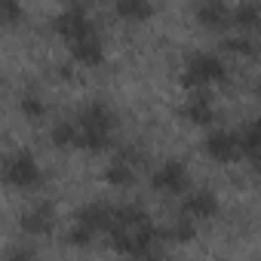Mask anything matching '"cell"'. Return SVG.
<instances>
[{"label": "cell", "instance_id": "cell-1", "mask_svg": "<svg viewBox=\"0 0 261 261\" xmlns=\"http://www.w3.org/2000/svg\"><path fill=\"white\" fill-rule=\"evenodd\" d=\"M74 126H77V145H80V148L105 151V148L111 145L114 117H111V111H108L101 101L89 105V108L80 114V123H74Z\"/></svg>", "mask_w": 261, "mask_h": 261}, {"label": "cell", "instance_id": "cell-2", "mask_svg": "<svg viewBox=\"0 0 261 261\" xmlns=\"http://www.w3.org/2000/svg\"><path fill=\"white\" fill-rule=\"evenodd\" d=\"M0 178H4L7 185H13V188H34L40 181V166L34 163V157L28 151H19V154L4 160Z\"/></svg>", "mask_w": 261, "mask_h": 261}, {"label": "cell", "instance_id": "cell-3", "mask_svg": "<svg viewBox=\"0 0 261 261\" xmlns=\"http://www.w3.org/2000/svg\"><path fill=\"white\" fill-rule=\"evenodd\" d=\"M212 80H224V62L212 53H197L185 65L181 83L185 86H203V83H212Z\"/></svg>", "mask_w": 261, "mask_h": 261}, {"label": "cell", "instance_id": "cell-4", "mask_svg": "<svg viewBox=\"0 0 261 261\" xmlns=\"http://www.w3.org/2000/svg\"><path fill=\"white\" fill-rule=\"evenodd\" d=\"M56 31H59L62 37H68L71 43L80 40V37L95 34V28H92V22H89V16H86L83 7H68V10L56 19Z\"/></svg>", "mask_w": 261, "mask_h": 261}, {"label": "cell", "instance_id": "cell-5", "mask_svg": "<svg viewBox=\"0 0 261 261\" xmlns=\"http://www.w3.org/2000/svg\"><path fill=\"white\" fill-rule=\"evenodd\" d=\"M206 154H209L212 160H218V163L237 160V157H240V154H237V136L227 133V129H215V133L206 139Z\"/></svg>", "mask_w": 261, "mask_h": 261}, {"label": "cell", "instance_id": "cell-6", "mask_svg": "<svg viewBox=\"0 0 261 261\" xmlns=\"http://www.w3.org/2000/svg\"><path fill=\"white\" fill-rule=\"evenodd\" d=\"M154 188L157 191H166V194H185L188 188V172L181 163H166L154 172Z\"/></svg>", "mask_w": 261, "mask_h": 261}, {"label": "cell", "instance_id": "cell-7", "mask_svg": "<svg viewBox=\"0 0 261 261\" xmlns=\"http://www.w3.org/2000/svg\"><path fill=\"white\" fill-rule=\"evenodd\" d=\"M111 215H114L111 206H105V203H92V206L80 209V215H77V227H83V230H89V233L111 230Z\"/></svg>", "mask_w": 261, "mask_h": 261}, {"label": "cell", "instance_id": "cell-8", "mask_svg": "<svg viewBox=\"0 0 261 261\" xmlns=\"http://www.w3.org/2000/svg\"><path fill=\"white\" fill-rule=\"evenodd\" d=\"M53 221H56L53 206L49 203H40V206H34L31 212L22 215V230L25 233H49L53 230Z\"/></svg>", "mask_w": 261, "mask_h": 261}, {"label": "cell", "instance_id": "cell-9", "mask_svg": "<svg viewBox=\"0 0 261 261\" xmlns=\"http://www.w3.org/2000/svg\"><path fill=\"white\" fill-rule=\"evenodd\" d=\"M218 212V203H215V194L209 191H197L185 200V218H212Z\"/></svg>", "mask_w": 261, "mask_h": 261}, {"label": "cell", "instance_id": "cell-10", "mask_svg": "<svg viewBox=\"0 0 261 261\" xmlns=\"http://www.w3.org/2000/svg\"><path fill=\"white\" fill-rule=\"evenodd\" d=\"M197 19L209 28H224L230 22V7H224L221 0H203L197 7Z\"/></svg>", "mask_w": 261, "mask_h": 261}, {"label": "cell", "instance_id": "cell-11", "mask_svg": "<svg viewBox=\"0 0 261 261\" xmlns=\"http://www.w3.org/2000/svg\"><path fill=\"white\" fill-rule=\"evenodd\" d=\"M233 136H237V154L255 160L258 148H261V129H258V123H246L240 133H233Z\"/></svg>", "mask_w": 261, "mask_h": 261}, {"label": "cell", "instance_id": "cell-12", "mask_svg": "<svg viewBox=\"0 0 261 261\" xmlns=\"http://www.w3.org/2000/svg\"><path fill=\"white\" fill-rule=\"evenodd\" d=\"M74 59L77 62H83V65H98L101 59H105V49H101V40H98V34H89V37H80V40H74Z\"/></svg>", "mask_w": 261, "mask_h": 261}, {"label": "cell", "instance_id": "cell-13", "mask_svg": "<svg viewBox=\"0 0 261 261\" xmlns=\"http://www.w3.org/2000/svg\"><path fill=\"white\" fill-rule=\"evenodd\" d=\"M105 178L111 181V185H117V188H123V185H129L133 181V154L129 151H123L111 166H108V172H105Z\"/></svg>", "mask_w": 261, "mask_h": 261}, {"label": "cell", "instance_id": "cell-14", "mask_svg": "<svg viewBox=\"0 0 261 261\" xmlns=\"http://www.w3.org/2000/svg\"><path fill=\"white\" fill-rule=\"evenodd\" d=\"M185 117H188L191 123H197V126H209V123L215 120L212 101H209L206 95H197V98H191V101L185 105Z\"/></svg>", "mask_w": 261, "mask_h": 261}, {"label": "cell", "instance_id": "cell-15", "mask_svg": "<svg viewBox=\"0 0 261 261\" xmlns=\"http://www.w3.org/2000/svg\"><path fill=\"white\" fill-rule=\"evenodd\" d=\"M114 13L120 19H129V22H142V19H148L154 13V7L148 4V0H117Z\"/></svg>", "mask_w": 261, "mask_h": 261}, {"label": "cell", "instance_id": "cell-16", "mask_svg": "<svg viewBox=\"0 0 261 261\" xmlns=\"http://www.w3.org/2000/svg\"><path fill=\"white\" fill-rule=\"evenodd\" d=\"M258 19H261V10L255 4H240L237 10H230V22L237 28H252V25H258Z\"/></svg>", "mask_w": 261, "mask_h": 261}, {"label": "cell", "instance_id": "cell-17", "mask_svg": "<svg viewBox=\"0 0 261 261\" xmlns=\"http://www.w3.org/2000/svg\"><path fill=\"white\" fill-rule=\"evenodd\" d=\"M53 145H56V148H71V145H77V126H74V123H56V129H53Z\"/></svg>", "mask_w": 261, "mask_h": 261}, {"label": "cell", "instance_id": "cell-18", "mask_svg": "<svg viewBox=\"0 0 261 261\" xmlns=\"http://www.w3.org/2000/svg\"><path fill=\"white\" fill-rule=\"evenodd\" d=\"M19 19H22V7L16 4V0H0V28L16 25Z\"/></svg>", "mask_w": 261, "mask_h": 261}, {"label": "cell", "instance_id": "cell-19", "mask_svg": "<svg viewBox=\"0 0 261 261\" xmlns=\"http://www.w3.org/2000/svg\"><path fill=\"white\" fill-rule=\"evenodd\" d=\"M43 101H40V95H34V92H28L25 98H22V114L25 117H31V120H40L43 117Z\"/></svg>", "mask_w": 261, "mask_h": 261}, {"label": "cell", "instance_id": "cell-20", "mask_svg": "<svg viewBox=\"0 0 261 261\" xmlns=\"http://www.w3.org/2000/svg\"><path fill=\"white\" fill-rule=\"evenodd\" d=\"M224 46H227L230 53H240V56H252V53H255V40H252V37H246V34H240V37H230Z\"/></svg>", "mask_w": 261, "mask_h": 261}, {"label": "cell", "instance_id": "cell-21", "mask_svg": "<svg viewBox=\"0 0 261 261\" xmlns=\"http://www.w3.org/2000/svg\"><path fill=\"white\" fill-rule=\"evenodd\" d=\"M169 237H172V240H181V243H188V240L194 237V224H191L188 218H178V221L169 227Z\"/></svg>", "mask_w": 261, "mask_h": 261}, {"label": "cell", "instance_id": "cell-22", "mask_svg": "<svg viewBox=\"0 0 261 261\" xmlns=\"http://www.w3.org/2000/svg\"><path fill=\"white\" fill-rule=\"evenodd\" d=\"M7 261H34V255H31L28 249H19V252H13Z\"/></svg>", "mask_w": 261, "mask_h": 261}, {"label": "cell", "instance_id": "cell-23", "mask_svg": "<svg viewBox=\"0 0 261 261\" xmlns=\"http://www.w3.org/2000/svg\"><path fill=\"white\" fill-rule=\"evenodd\" d=\"M142 261H151V258H142Z\"/></svg>", "mask_w": 261, "mask_h": 261}]
</instances>
